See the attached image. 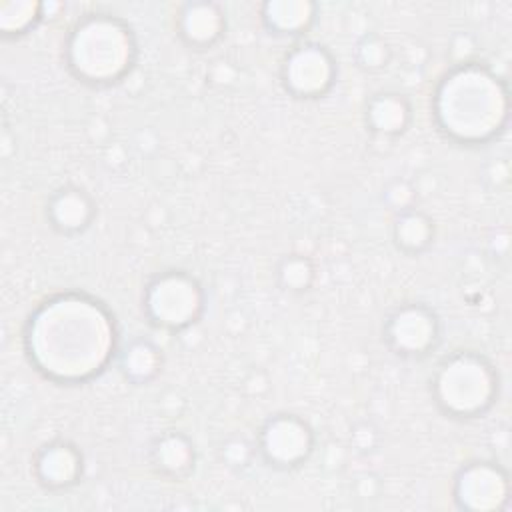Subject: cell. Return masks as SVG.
I'll use <instances>...</instances> for the list:
<instances>
[{"instance_id": "3", "label": "cell", "mask_w": 512, "mask_h": 512, "mask_svg": "<svg viewBox=\"0 0 512 512\" xmlns=\"http://www.w3.org/2000/svg\"><path fill=\"white\" fill-rule=\"evenodd\" d=\"M138 58V42L132 26L110 12L80 16L64 44V60L70 74L82 84L110 86L130 74Z\"/></svg>"}, {"instance_id": "2", "label": "cell", "mask_w": 512, "mask_h": 512, "mask_svg": "<svg viewBox=\"0 0 512 512\" xmlns=\"http://www.w3.org/2000/svg\"><path fill=\"white\" fill-rule=\"evenodd\" d=\"M432 116L454 144L484 146L508 124V84L484 62L458 60L434 88Z\"/></svg>"}, {"instance_id": "17", "label": "cell", "mask_w": 512, "mask_h": 512, "mask_svg": "<svg viewBox=\"0 0 512 512\" xmlns=\"http://www.w3.org/2000/svg\"><path fill=\"white\" fill-rule=\"evenodd\" d=\"M118 364L122 376L132 384H148L152 382L164 364L162 350L148 338L130 340L122 352L118 354Z\"/></svg>"}, {"instance_id": "6", "label": "cell", "mask_w": 512, "mask_h": 512, "mask_svg": "<svg viewBox=\"0 0 512 512\" xmlns=\"http://www.w3.org/2000/svg\"><path fill=\"white\" fill-rule=\"evenodd\" d=\"M382 340L396 356L422 360L440 344V318L428 304H398L382 322Z\"/></svg>"}, {"instance_id": "12", "label": "cell", "mask_w": 512, "mask_h": 512, "mask_svg": "<svg viewBox=\"0 0 512 512\" xmlns=\"http://www.w3.org/2000/svg\"><path fill=\"white\" fill-rule=\"evenodd\" d=\"M96 218V202L80 186L64 184L56 188L46 202V220L62 236H78L90 228Z\"/></svg>"}, {"instance_id": "15", "label": "cell", "mask_w": 512, "mask_h": 512, "mask_svg": "<svg viewBox=\"0 0 512 512\" xmlns=\"http://www.w3.org/2000/svg\"><path fill=\"white\" fill-rule=\"evenodd\" d=\"M318 6L310 0H268L260 4V20L274 36H300L316 20Z\"/></svg>"}, {"instance_id": "4", "label": "cell", "mask_w": 512, "mask_h": 512, "mask_svg": "<svg viewBox=\"0 0 512 512\" xmlns=\"http://www.w3.org/2000/svg\"><path fill=\"white\" fill-rule=\"evenodd\" d=\"M498 370L476 350H454L444 356L430 378L436 408L454 420L484 416L498 398Z\"/></svg>"}, {"instance_id": "20", "label": "cell", "mask_w": 512, "mask_h": 512, "mask_svg": "<svg viewBox=\"0 0 512 512\" xmlns=\"http://www.w3.org/2000/svg\"><path fill=\"white\" fill-rule=\"evenodd\" d=\"M354 56H356L358 66H362L364 70L374 72V70H382V68L388 66L392 50H390L388 42L382 36L372 32V34H366L358 40Z\"/></svg>"}, {"instance_id": "16", "label": "cell", "mask_w": 512, "mask_h": 512, "mask_svg": "<svg viewBox=\"0 0 512 512\" xmlns=\"http://www.w3.org/2000/svg\"><path fill=\"white\" fill-rule=\"evenodd\" d=\"M436 236L434 220L420 208L412 206L394 214L392 242L406 256H420L426 252Z\"/></svg>"}, {"instance_id": "5", "label": "cell", "mask_w": 512, "mask_h": 512, "mask_svg": "<svg viewBox=\"0 0 512 512\" xmlns=\"http://www.w3.org/2000/svg\"><path fill=\"white\" fill-rule=\"evenodd\" d=\"M206 306V292L196 276L170 268L154 274L142 292V310L160 330L180 332L196 324Z\"/></svg>"}, {"instance_id": "18", "label": "cell", "mask_w": 512, "mask_h": 512, "mask_svg": "<svg viewBox=\"0 0 512 512\" xmlns=\"http://www.w3.org/2000/svg\"><path fill=\"white\" fill-rule=\"evenodd\" d=\"M44 4L34 0H8L0 4V34L18 38L28 34L42 20Z\"/></svg>"}, {"instance_id": "1", "label": "cell", "mask_w": 512, "mask_h": 512, "mask_svg": "<svg viewBox=\"0 0 512 512\" xmlns=\"http://www.w3.org/2000/svg\"><path fill=\"white\" fill-rule=\"evenodd\" d=\"M22 346L30 366L48 382L86 384L118 354V326L104 302L86 292L64 290L30 312Z\"/></svg>"}, {"instance_id": "19", "label": "cell", "mask_w": 512, "mask_h": 512, "mask_svg": "<svg viewBox=\"0 0 512 512\" xmlns=\"http://www.w3.org/2000/svg\"><path fill=\"white\" fill-rule=\"evenodd\" d=\"M316 278L314 262L304 254H286L276 264V282L284 292L304 294L312 288Z\"/></svg>"}, {"instance_id": "8", "label": "cell", "mask_w": 512, "mask_h": 512, "mask_svg": "<svg viewBox=\"0 0 512 512\" xmlns=\"http://www.w3.org/2000/svg\"><path fill=\"white\" fill-rule=\"evenodd\" d=\"M314 430L298 414L278 412L264 420L258 430L256 446L264 462L278 470L302 466L314 452Z\"/></svg>"}, {"instance_id": "14", "label": "cell", "mask_w": 512, "mask_h": 512, "mask_svg": "<svg viewBox=\"0 0 512 512\" xmlns=\"http://www.w3.org/2000/svg\"><path fill=\"white\" fill-rule=\"evenodd\" d=\"M366 126L382 138H394L406 132L412 122L410 100L394 90H382L368 98L364 110Z\"/></svg>"}, {"instance_id": "10", "label": "cell", "mask_w": 512, "mask_h": 512, "mask_svg": "<svg viewBox=\"0 0 512 512\" xmlns=\"http://www.w3.org/2000/svg\"><path fill=\"white\" fill-rule=\"evenodd\" d=\"M32 474L36 482L46 490H68L82 480L84 456L74 442L66 438H54L34 452Z\"/></svg>"}, {"instance_id": "11", "label": "cell", "mask_w": 512, "mask_h": 512, "mask_svg": "<svg viewBox=\"0 0 512 512\" xmlns=\"http://www.w3.org/2000/svg\"><path fill=\"white\" fill-rule=\"evenodd\" d=\"M174 28L178 38L192 50L212 48L226 34V14L220 4L192 0L178 6Z\"/></svg>"}, {"instance_id": "9", "label": "cell", "mask_w": 512, "mask_h": 512, "mask_svg": "<svg viewBox=\"0 0 512 512\" xmlns=\"http://www.w3.org/2000/svg\"><path fill=\"white\" fill-rule=\"evenodd\" d=\"M452 500L464 512H498L508 506V472L492 460L462 464L452 478Z\"/></svg>"}, {"instance_id": "7", "label": "cell", "mask_w": 512, "mask_h": 512, "mask_svg": "<svg viewBox=\"0 0 512 512\" xmlns=\"http://www.w3.org/2000/svg\"><path fill=\"white\" fill-rule=\"evenodd\" d=\"M336 76L338 66L332 52L310 40L292 46L280 66L284 90L300 100L322 98L332 90Z\"/></svg>"}, {"instance_id": "13", "label": "cell", "mask_w": 512, "mask_h": 512, "mask_svg": "<svg viewBox=\"0 0 512 512\" xmlns=\"http://www.w3.org/2000/svg\"><path fill=\"white\" fill-rule=\"evenodd\" d=\"M150 464L168 480H186L196 466V448L184 432L166 430L150 446Z\"/></svg>"}, {"instance_id": "21", "label": "cell", "mask_w": 512, "mask_h": 512, "mask_svg": "<svg viewBox=\"0 0 512 512\" xmlns=\"http://www.w3.org/2000/svg\"><path fill=\"white\" fill-rule=\"evenodd\" d=\"M384 202L396 212H402L406 208H412L414 206V200H416V192L412 188V184L408 180H392L386 188H384V194H382Z\"/></svg>"}]
</instances>
